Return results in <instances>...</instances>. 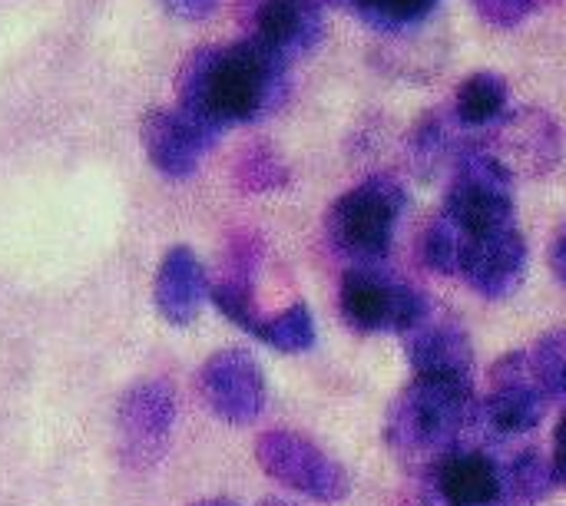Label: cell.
Returning <instances> with one entry per match:
<instances>
[{
	"label": "cell",
	"mask_w": 566,
	"mask_h": 506,
	"mask_svg": "<svg viewBox=\"0 0 566 506\" xmlns=\"http://www.w3.org/2000/svg\"><path fill=\"white\" fill-rule=\"evenodd\" d=\"M431 497L441 506H504V464L488 451L454 447L434 464Z\"/></svg>",
	"instance_id": "cell-14"
},
{
	"label": "cell",
	"mask_w": 566,
	"mask_h": 506,
	"mask_svg": "<svg viewBox=\"0 0 566 506\" xmlns=\"http://www.w3.org/2000/svg\"><path fill=\"white\" fill-rule=\"evenodd\" d=\"M209 275L199 262V255L189 249V245H176L166 252L159 272H156V285H153V302H156V312L182 328V325H192L209 298Z\"/></svg>",
	"instance_id": "cell-16"
},
{
	"label": "cell",
	"mask_w": 566,
	"mask_h": 506,
	"mask_svg": "<svg viewBox=\"0 0 566 506\" xmlns=\"http://www.w3.org/2000/svg\"><path fill=\"white\" fill-rule=\"evenodd\" d=\"M431 308L434 302L418 285L385 272L381 265H352L342 278L338 312L358 335H408Z\"/></svg>",
	"instance_id": "cell-4"
},
{
	"label": "cell",
	"mask_w": 566,
	"mask_h": 506,
	"mask_svg": "<svg viewBox=\"0 0 566 506\" xmlns=\"http://www.w3.org/2000/svg\"><path fill=\"white\" fill-rule=\"evenodd\" d=\"M527 255L531 252L524 232L517 225H504L471 239L458 278H464L474 295L488 302H504L524 285Z\"/></svg>",
	"instance_id": "cell-11"
},
{
	"label": "cell",
	"mask_w": 566,
	"mask_h": 506,
	"mask_svg": "<svg viewBox=\"0 0 566 506\" xmlns=\"http://www.w3.org/2000/svg\"><path fill=\"white\" fill-rule=\"evenodd\" d=\"M534 371L544 384V391L557 401H566V328L547 331L534 348H531Z\"/></svg>",
	"instance_id": "cell-23"
},
{
	"label": "cell",
	"mask_w": 566,
	"mask_h": 506,
	"mask_svg": "<svg viewBox=\"0 0 566 506\" xmlns=\"http://www.w3.org/2000/svg\"><path fill=\"white\" fill-rule=\"evenodd\" d=\"M551 394L544 391L531 351H511L494 361L488 398L481 401V421L497 438H527L544 424Z\"/></svg>",
	"instance_id": "cell-8"
},
{
	"label": "cell",
	"mask_w": 566,
	"mask_h": 506,
	"mask_svg": "<svg viewBox=\"0 0 566 506\" xmlns=\"http://www.w3.org/2000/svg\"><path fill=\"white\" fill-rule=\"evenodd\" d=\"M551 461L541 451H521L511 464H504V506H537L554 491Z\"/></svg>",
	"instance_id": "cell-19"
},
{
	"label": "cell",
	"mask_w": 566,
	"mask_h": 506,
	"mask_svg": "<svg viewBox=\"0 0 566 506\" xmlns=\"http://www.w3.org/2000/svg\"><path fill=\"white\" fill-rule=\"evenodd\" d=\"M551 272L560 282V288L566 292V222L557 229L554 242H551Z\"/></svg>",
	"instance_id": "cell-27"
},
{
	"label": "cell",
	"mask_w": 566,
	"mask_h": 506,
	"mask_svg": "<svg viewBox=\"0 0 566 506\" xmlns=\"http://www.w3.org/2000/svg\"><path fill=\"white\" fill-rule=\"evenodd\" d=\"M255 338H259L262 345L282 351V355H305V351L315 348V338H318L315 315L308 312L305 302H295V305H289L285 312L265 318Z\"/></svg>",
	"instance_id": "cell-20"
},
{
	"label": "cell",
	"mask_w": 566,
	"mask_h": 506,
	"mask_svg": "<svg viewBox=\"0 0 566 506\" xmlns=\"http://www.w3.org/2000/svg\"><path fill=\"white\" fill-rule=\"evenodd\" d=\"M252 40L279 53L285 63L312 53L325 36V13L318 0H252Z\"/></svg>",
	"instance_id": "cell-13"
},
{
	"label": "cell",
	"mask_w": 566,
	"mask_h": 506,
	"mask_svg": "<svg viewBox=\"0 0 566 506\" xmlns=\"http://www.w3.org/2000/svg\"><path fill=\"white\" fill-rule=\"evenodd\" d=\"M441 212L451 215L468 235H484L504 225H517L514 172L504 169L481 146L468 143L451 166V186Z\"/></svg>",
	"instance_id": "cell-5"
},
{
	"label": "cell",
	"mask_w": 566,
	"mask_h": 506,
	"mask_svg": "<svg viewBox=\"0 0 566 506\" xmlns=\"http://www.w3.org/2000/svg\"><path fill=\"white\" fill-rule=\"evenodd\" d=\"M159 3L179 20H206L219 7V0H159Z\"/></svg>",
	"instance_id": "cell-25"
},
{
	"label": "cell",
	"mask_w": 566,
	"mask_h": 506,
	"mask_svg": "<svg viewBox=\"0 0 566 506\" xmlns=\"http://www.w3.org/2000/svg\"><path fill=\"white\" fill-rule=\"evenodd\" d=\"M468 129L454 119V113H428L411 133V159L421 172H438L444 162L454 166L461 149L468 146Z\"/></svg>",
	"instance_id": "cell-18"
},
{
	"label": "cell",
	"mask_w": 566,
	"mask_h": 506,
	"mask_svg": "<svg viewBox=\"0 0 566 506\" xmlns=\"http://www.w3.org/2000/svg\"><path fill=\"white\" fill-rule=\"evenodd\" d=\"M176 394L169 381H139L123 391L116 408V451L123 467L149 471L172 441Z\"/></svg>",
	"instance_id": "cell-7"
},
{
	"label": "cell",
	"mask_w": 566,
	"mask_h": 506,
	"mask_svg": "<svg viewBox=\"0 0 566 506\" xmlns=\"http://www.w3.org/2000/svg\"><path fill=\"white\" fill-rule=\"evenodd\" d=\"M478 421L481 401L474 394V381L415 375L388 408L385 441L401 457H444Z\"/></svg>",
	"instance_id": "cell-2"
},
{
	"label": "cell",
	"mask_w": 566,
	"mask_h": 506,
	"mask_svg": "<svg viewBox=\"0 0 566 506\" xmlns=\"http://www.w3.org/2000/svg\"><path fill=\"white\" fill-rule=\"evenodd\" d=\"M259 506H295V504H289V500H265V504H259Z\"/></svg>",
	"instance_id": "cell-30"
},
{
	"label": "cell",
	"mask_w": 566,
	"mask_h": 506,
	"mask_svg": "<svg viewBox=\"0 0 566 506\" xmlns=\"http://www.w3.org/2000/svg\"><path fill=\"white\" fill-rule=\"evenodd\" d=\"M328 3H332V7H338V10H352V13H358L365 0H328Z\"/></svg>",
	"instance_id": "cell-28"
},
{
	"label": "cell",
	"mask_w": 566,
	"mask_h": 506,
	"mask_svg": "<svg viewBox=\"0 0 566 506\" xmlns=\"http://www.w3.org/2000/svg\"><path fill=\"white\" fill-rule=\"evenodd\" d=\"M139 133L149 162L169 179H189L199 169L202 152L212 146V139L179 109H149Z\"/></svg>",
	"instance_id": "cell-15"
},
{
	"label": "cell",
	"mask_w": 566,
	"mask_h": 506,
	"mask_svg": "<svg viewBox=\"0 0 566 506\" xmlns=\"http://www.w3.org/2000/svg\"><path fill=\"white\" fill-rule=\"evenodd\" d=\"M259 467L285 491L318 500L342 504L352 494V474L342 461L322 451L315 441L295 431H269L255 441Z\"/></svg>",
	"instance_id": "cell-6"
},
{
	"label": "cell",
	"mask_w": 566,
	"mask_h": 506,
	"mask_svg": "<svg viewBox=\"0 0 566 506\" xmlns=\"http://www.w3.org/2000/svg\"><path fill=\"white\" fill-rule=\"evenodd\" d=\"M551 471H554V484H557V487H566V414L557 421V431H554Z\"/></svg>",
	"instance_id": "cell-26"
},
{
	"label": "cell",
	"mask_w": 566,
	"mask_h": 506,
	"mask_svg": "<svg viewBox=\"0 0 566 506\" xmlns=\"http://www.w3.org/2000/svg\"><path fill=\"white\" fill-rule=\"evenodd\" d=\"M285 70L289 63L252 36L206 46L179 76V113L216 143L232 123H255L285 99Z\"/></svg>",
	"instance_id": "cell-1"
},
{
	"label": "cell",
	"mask_w": 566,
	"mask_h": 506,
	"mask_svg": "<svg viewBox=\"0 0 566 506\" xmlns=\"http://www.w3.org/2000/svg\"><path fill=\"white\" fill-rule=\"evenodd\" d=\"M441 0H365L358 17L375 30H408L434 13Z\"/></svg>",
	"instance_id": "cell-22"
},
{
	"label": "cell",
	"mask_w": 566,
	"mask_h": 506,
	"mask_svg": "<svg viewBox=\"0 0 566 506\" xmlns=\"http://www.w3.org/2000/svg\"><path fill=\"white\" fill-rule=\"evenodd\" d=\"M196 506H239L235 500H226V497H209V500H202V504Z\"/></svg>",
	"instance_id": "cell-29"
},
{
	"label": "cell",
	"mask_w": 566,
	"mask_h": 506,
	"mask_svg": "<svg viewBox=\"0 0 566 506\" xmlns=\"http://www.w3.org/2000/svg\"><path fill=\"white\" fill-rule=\"evenodd\" d=\"M491 152L504 169L544 176L560 159V129L557 123L541 109H517L497 119L491 129H484V143H471Z\"/></svg>",
	"instance_id": "cell-10"
},
{
	"label": "cell",
	"mask_w": 566,
	"mask_h": 506,
	"mask_svg": "<svg viewBox=\"0 0 566 506\" xmlns=\"http://www.w3.org/2000/svg\"><path fill=\"white\" fill-rule=\"evenodd\" d=\"M474 235H468L451 215L438 212V219L428 225L424 232V242H421V259L431 272L438 275H461V265H464V252L471 245Z\"/></svg>",
	"instance_id": "cell-21"
},
{
	"label": "cell",
	"mask_w": 566,
	"mask_h": 506,
	"mask_svg": "<svg viewBox=\"0 0 566 506\" xmlns=\"http://www.w3.org/2000/svg\"><path fill=\"white\" fill-rule=\"evenodd\" d=\"M408 212L401 179L378 172L338 196L325 215L328 245L352 265H381L391 255L398 225Z\"/></svg>",
	"instance_id": "cell-3"
},
{
	"label": "cell",
	"mask_w": 566,
	"mask_h": 506,
	"mask_svg": "<svg viewBox=\"0 0 566 506\" xmlns=\"http://www.w3.org/2000/svg\"><path fill=\"white\" fill-rule=\"evenodd\" d=\"M507 99H511V89L504 76H497L494 70H481L458 86L451 113L468 133H484L497 119L507 116Z\"/></svg>",
	"instance_id": "cell-17"
},
{
	"label": "cell",
	"mask_w": 566,
	"mask_h": 506,
	"mask_svg": "<svg viewBox=\"0 0 566 506\" xmlns=\"http://www.w3.org/2000/svg\"><path fill=\"white\" fill-rule=\"evenodd\" d=\"M401 338H405V358L415 368V375L474 381V345L464 325L454 315L438 312V305Z\"/></svg>",
	"instance_id": "cell-12"
},
{
	"label": "cell",
	"mask_w": 566,
	"mask_h": 506,
	"mask_svg": "<svg viewBox=\"0 0 566 506\" xmlns=\"http://www.w3.org/2000/svg\"><path fill=\"white\" fill-rule=\"evenodd\" d=\"M474 7L481 20H488L491 27L511 30V27H521L541 7V0H474Z\"/></svg>",
	"instance_id": "cell-24"
},
{
	"label": "cell",
	"mask_w": 566,
	"mask_h": 506,
	"mask_svg": "<svg viewBox=\"0 0 566 506\" xmlns=\"http://www.w3.org/2000/svg\"><path fill=\"white\" fill-rule=\"evenodd\" d=\"M199 391L206 408L232 428H245L262 418L269 384L259 361L242 348L216 351L199 371Z\"/></svg>",
	"instance_id": "cell-9"
}]
</instances>
